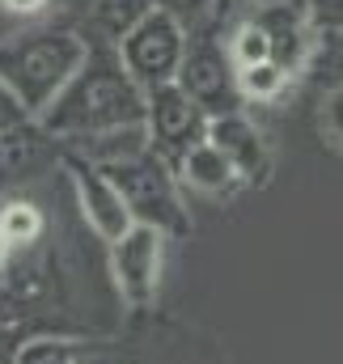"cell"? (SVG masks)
Wrapping results in <instances>:
<instances>
[{"instance_id": "obj_1", "label": "cell", "mask_w": 343, "mask_h": 364, "mask_svg": "<svg viewBox=\"0 0 343 364\" xmlns=\"http://www.w3.org/2000/svg\"><path fill=\"white\" fill-rule=\"evenodd\" d=\"M38 123L51 140H68V144L102 132L136 127L144 123V90L132 81V73L123 68L110 43H89L85 64L64 85V93L38 114Z\"/></svg>"}, {"instance_id": "obj_2", "label": "cell", "mask_w": 343, "mask_h": 364, "mask_svg": "<svg viewBox=\"0 0 343 364\" xmlns=\"http://www.w3.org/2000/svg\"><path fill=\"white\" fill-rule=\"evenodd\" d=\"M89 55V38L73 26H34L9 34L0 43V81L21 97V106L38 119L64 85L77 77Z\"/></svg>"}, {"instance_id": "obj_3", "label": "cell", "mask_w": 343, "mask_h": 364, "mask_svg": "<svg viewBox=\"0 0 343 364\" xmlns=\"http://www.w3.org/2000/svg\"><path fill=\"white\" fill-rule=\"evenodd\" d=\"M106 178L119 186L132 220L140 225H153L162 229L166 237H178L191 229V216L182 208V195H178V174L166 157H157L153 149H140L132 157H119V161H106L102 166Z\"/></svg>"}, {"instance_id": "obj_4", "label": "cell", "mask_w": 343, "mask_h": 364, "mask_svg": "<svg viewBox=\"0 0 343 364\" xmlns=\"http://www.w3.org/2000/svg\"><path fill=\"white\" fill-rule=\"evenodd\" d=\"M186 43H191V30H186L174 13L149 9V13L115 43V51H119L123 68L132 73V81H136L140 90H157V85H170L174 77H178V64H182V55H186Z\"/></svg>"}, {"instance_id": "obj_5", "label": "cell", "mask_w": 343, "mask_h": 364, "mask_svg": "<svg viewBox=\"0 0 343 364\" xmlns=\"http://www.w3.org/2000/svg\"><path fill=\"white\" fill-rule=\"evenodd\" d=\"M267 38V55L288 73H305L318 47V13L314 0H255L246 13Z\"/></svg>"}, {"instance_id": "obj_6", "label": "cell", "mask_w": 343, "mask_h": 364, "mask_svg": "<svg viewBox=\"0 0 343 364\" xmlns=\"http://www.w3.org/2000/svg\"><path fill=\"white\" fill-rule=\"evenodd\" d=\"M174 85L186 93L191 102H199L208 119L246 106V97L238 90V68H233L225 43H216V38H191L186 43V55L178 64Z\"/></svg>"}, {"instance_id": "obj_7", "label": "cell", "mask_w": 343, "mask_h": 364, "mask_svg": "<svg viewBox=\"0 0 343 364\" xmlns=\"http://www.w3.org/2000/svg\"><path fill=\"white\" fill-rule=\"evenodd\" d=\"M144 132H149V149L174 166L186 149L208 140V114L170 81V85L144 90Z\"/></svg>"}, {"instance_id": "obj_8", "label": "cell", "mask_w": 343, "mask_h": 364, "mask_svg": "<svg viewBox=\"0 0 343 364\" xmlns=\"http://www.w3.org/2000/svg\"><path fill=\"white\" fill-rule=\"evenodd\" d=\"M166 233L153 225H132L123 237L110 242V275L127 305H149L157 296L162 267H166Z\"/></svg>"}, {"instance_id": "obj_9", "label": "cell", "mask_w": 343, "mask_h": 364, "mask_svg": "<svg viewBox=\"0 0 343 364\" xmlns=\"http://www.w3.org/2000/svg\"><path fill=\"white\" fill-rule=\"evenodd\" d=\"M73 186H77V203H81V212H85L89 229L110 246L115 237H123L136 220H132V212H127V203H123V195H119V186L106 178V170L102 166H93V161H73Z\"/></svg>"}, {"instance_id": "obj_10", "label": "cell", "mask_w": 343, "mask_h": 364, "mask_svg": "<svg viewBox=\"0 0 343 364\" xmlns=\"http://www.w3.org/2000/svg\"><path fill=\"white\" fill-rule=\"evenodd\" d=\"M208 140L233 161V170L242 174V182H263L271 170V157H267V144L258 136V127L242 114V110H229V114H212L208 119Z\"/></svg>"}, {"instance_id": "obj_11", "label": "cell", "mask_w": 343, "mask_h": 364, "mask_svg": "<svg viewBox=\"0 0 343 364\" xmlns=\"http://www.w3.org/2000/svg\"><path fill=\"white\" fill-rule=\"evenodd\" d=\"M174 174L178 182L204 191V195H229L242 186V174L233 170V161L212 144V140H199L195 149H186L178 161H174Z\"/></svg>"}, {"instance_id": "obj_12", "label": "cell", "mask_w": 343, "mask_h": 364, "mask_svg": "<svg viewBox=\"0 0 343 364\" xmlns=\"http://www.w3.org/2000/svg\"><path fill=\"white\" fill-rule=\"evenodd\" d=\"M149 9H157L153 0H85V21L93 26V43H119Z\"/></svg>"}, {"instance_id": "obj_13", "label": "cell", "mask_w": 343, "mask_h": 364, "mask_svg": "<svg viewBox=\"0 0 343 364\" xmlns=\"http://www.w3.org/2000/svg\"><path fill=\"white\" fill-rule=\"evenodd\" d=\"M288 85H292V77L275 60H258V64L238 68V90H242L246 102H275Z\"/></svg>"}, {"instance_id": "obj_14", "label": "cell", "mask_w": 343, "mask_h": 364, "mask_svg": "<svg viewBox=\"0 0 343 364\" xmlns=\"http://www.w3.org/2000/svg\"><path fill=\"white\" fill-rule=\"evenodd\" d=\"M0 237L9 246H30L43 237V212L26 199H9L0 203Z\"/></svg>"}, {"instance_id": "obj_15", "label": "cell", "mask_w": 343, "mask_h": 364, "mask_svg": "<svg viewBox=\"0 0 343 364\" xmlns=\"http://www.w3.org/2000/svg\"><path fill=\"white\" fill-rule=\"evenodd\" d=\"M310 73H318L327 85L343 81V30H318V47H314Z\"/></svg>"}, {"instance_id": "obj_16", "label": "cell", "mask_w": 343, "mask_h": 364, "mask_svg": "<svg viewBox=\"0 0 343 364\" xmlns=\"http://www.w3.org/2000/svg\"><path fill=\"white\" fill-rule=\"evenodd\" d=\"M322 132L331 136V144L343 149V81L339 85H327V97H322Z\"/></svg>"}, {"instance_id": "obj_17", "label": "cell", "mask_w": 343, "mask_h": 364, "mask_svg": "<svg viewBox=\"0 0 343 364\" xmlns=\"http://www.w3.org/2000/svg\"><path fill=\"white\" fill-rule=\"evenodd\" d=\"M34 114L21 106V97L9 90L4 81H0V136H9V132H17V127H26Z\"/></svg>"}, {"instance_id": "obj_18", "label": "cell", "mask_w": 343, "mask_h": 364, "mask_svg": "<svg viewBox=\"0 0 343 364\" xmlns=\"http://www.w3.org/2000/svg\"><path fill=\"white\" fill-rule=\"evenodd\" d=\"M157 9H166V13H174L186 30H191V21H199V17H208L212 9H216V0H153Z\"/></svg>"}, {"instance_id": "obj_19", "label": "cell", "mask_w": 343, "mask_h": 364, "mask_svg": "<svg viewBox=\"0 0 343 364\" xmlns=\"http://www.w3.org/2000/svg\"><path fill=\"white\" fill-rule=\"evenodd\" d=\"M318 30H343V0H318Z\"/></svg>"}, {"instance_id": "obj_20", "label": "cell", "mask_w": 343, "mask_h": 364, "mask_svg": "<svg viewBox=\"0 0 343 364\" xmlns=\"http://www.w3.org/2000/svg\"><path fill=\"white\" fill-rule=\"evenodd\" d=\"M0 9L13 13V17H38V13L51 9V0H0Z\"/></svg>"}, {"instance_id": "obj_21", "label": "cell", "mask_w": 343, "mask_h": 364, "mask_svg": "<svg viewBox=\"0 0 343 364\" xmlns=\"http://www.w3.org/2000/svg\"><path fill=\"white\" fill-rule=\"evenodd\" d=\"M4 259H9V242L0 237V267H4Z\"/></svg>"}]
</instances>
